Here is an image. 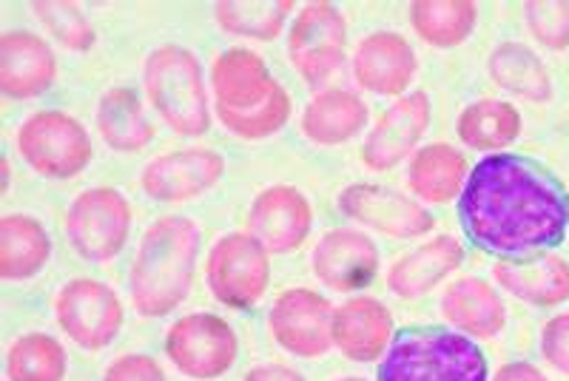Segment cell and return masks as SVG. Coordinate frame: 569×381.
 Segmentation results:
<instances>
[{
  "label": "cell",
  "mask_w": 569,
  "mask_h": 381,
  "mask_svg": "<svg viewBox=\"0 0 569 381\" xmlns=\"http://www.w3.org/2000/svg\"><path fill=\"white\" fill-rule=\"evenodd\" d=\"M49 257V237L34 220L9 217L3 220V277H29Z\"/></svg>",
  "instance_id": "cell-21"
},
{
  "label": "cell",
  "mask_w": 569,
  "mask_h": 381,
  "mask_svg": "<svg viewBox=\"0 0 569 381\" xmlns=\"http://www.w3.org/2000/svg\"><path fill=\"white\" fill-rule=\"evenodd\" d=\"M461 177H465V157L447 146H433L419 154L413 162L410 180L421 197L433 202H447L459 191Z\"/></svg>",
  "instance_id": "cell-20"
},
{
  "label": "cell",
  "mask_w": 569,
  "mask_h": 381,
  "mask_svg": "<svg viewBox=\"0 0 569 381\" xmlns=\"http://www.w3.org/2000/svg\"><path fill=\"white\" fill-rule=\"evenodd\" d=\"M541 348L552 368L569 373V313H561V317H556L543 328Z\"/></svg>",
  "instance_id": "cell-26"
},
{
  "label": "cell",
  "mask_w": 569,
  "mask_h": 381,
  "mask_svg": "<svg viewBox=\"0 0 569 381\" xmlns=\"http://www.w3.org/2000/svg\"><path fill=\"white\" fill-rule=\"evenodd\" d=\"M114 100V109L109 103L103 106V114H100V126H103L106 140L114 146V149H137L142 142L149 140L151 131L142 120V114L137 109L140 106H120Z\"/></svg>",
  "instance_id": "cell-24"
},
{
  "label": "cell",
  "mask_w": 569,
  "mask_h": 381,
  "mask_svg": "<svg viewBox=\"0 0 569 381\" xmlns=\"http://www.w3.org/2000/svg\"><path fill=\"white\" fill-rule=\"evenodd\" d=\"M530 27L536 38L550 49L569 43V7L567 3H530Z\"/></svg>",
  "instance_id": "cell-25"
},
{
  "label": "cell",
  "mask_w": 569,
  "mask_h": 381,
  "mask_svg": "<svg viewBox=\"0 0 569 381\" xmlns=\"http://www.w3.org/2000/svg\"><path fill=\"white\" fill-rule=\"evenodd\" d=\"M197 240L188 220H162L149 231L134 262V302L146 317L169 311L186 299Z\"/></svg>",
  "instance_id": "cell-3"
},
{
  "label": "cell",
  "mask_w": 569,
  "mask_h": 381,
  "mask_svg": "<svg viewBox=\"0 0 569 381\" xmlns=\"http://www.w3.org/2000/svg\"><path fill=\"white\" fill-rule=\"evenodd\" d=\"M441 311L453 324L481 339L496 337L505 328V304L481 279H461L445 293Z\"/></svg>",
  "instance_id": "cell-14"
},
{
  "label": "cell",
  "mask_w": 569,
  "mask_h": 381,
  "mask_svg": "<svg viewBox=\"0 0 569 381\" xmlns=\"http://www.w3.org/2000/svg\"><path fill=\"white\" fill-rule=\"evenodd\" d=\"M339 205H342L345 213L356 217V220L368 222V225L379 228V231L399 233V237H419V233L433 228V220H430V213L425 208L405 200L396 191H385V188L376 186L348 188Z\"/></svg>",
  "instance_id": "cell-9"
},
{
  "label": "cell",
  "mask_w": 569,
  "mask_h": 381,
  "mask_svg": "<svg viewBox=\"0 0 569 381\" xmlns=\"http://www.w3.org/2000/svg\"><path fill=\"white\" fill-rule=\"evenodd\" d=\"M521 129V117L510 103H496V100H485L476 103L461 114L459 134L470 149L496 151L510 146Z\"/></svg>",
  "instance_id": "cell-18"
},
{
  "label": "cell",
  "mask_w": 569,
  "mask_h": 381,
  "mask_svg": "<svg viewBox=\"0 0 569 381\" xmlns=\"http://www.w3.org/2000/svg\"><path fill=\"white\" fill-rule=\"evenodd\" d=\"M9 375L12 381H60L63 350L40 333L20 339L9 353Z\"/></svg>",
  "instance_id": "cell-23"
},
{
  "label": "cell",
  "mask_w": 569,
  "mask_h": 381,
  "mask_svg": "<svg viewBox=\"0 0 569 381\" xmlns=\"http://www.w3.org/2000/svg\"><path fill=\"white\" fill-rule=\"evenodd\" d=\"M222 171V160L213 151H186L151 162L146 171L149 194L162 200H188L211 186Z\"/></svg>",
  "instance_id": "cell-12"
},
{
  "label": "cell",
  "mask_w": 569,
  "mask_h": 381,
  "mask_svg": "<svg viewBox=\"0 0 569 381\" xmlns=\"http://www.w3.org/2000/svg\"><path fill=\"white\" fill-rule=\"evenodd\" d=\"M137 370H140V355H126V362L109 370V381H137ZM142 381H162V373L151 364Z\"/></svg>",
  "instance_id": "cell-27"
},
{
  "label": "cell",
  "mask_w": 569,
  "mask_h": 381,
  "mask_svg": "<svg viewBox=\"0 0 569 381\" xmlns=\"http://www.w3.org/2000/svg\"><path fill=\"white\" fill-rule=\"evenodd\" d=\"M492 74L501 86L530 100L550 98V78L541 69L538 58L525 46H505L492 54Z\"/></svg>",
  "instance_id": "cell-22"
},
{
  "label": "cell",
  "mask_w": 569,
  "mask_h": 381,
  "mask_svg": "<svg viewBox=\"0 0 569 381\" xmlns=\"http://www.w3.org/2000/svg\"><path fill=\"white\" fill-rule=\"evenodd\" d=\"M313 265H317V277H322L330 288L353 291L373 279L376 248L362 233L333 231L317 248Z\"/></svg>",
  "instance_id": "cell-11"
},
{
  "label": "cell",
  "mask_w": 569,
  "mask_h": 381,
  "mask_svg": "<svg viewBox=\"0 0 569 381\" xmlns=\"http://www.w3.org/2000/svg\"><path fill=\"white\" fill-rule=\"evenodd\" d=\"M328 302L308 291H291L279 299L271 328L279 342L293 353L317 355L328 348Z\"/></svg>",
  "instance_id": "cell-10"
},
{
  "label": "cell",
  "mask_w": 569,
  "mask_h": 381,
  "mask_svg": "<svg viewBox=\"0 0 569 381\" xmlns=\"http://www.w3.org/2000/svg\"><path fill=\"white\" fill-rule=\"evenodd\" d=\"M345 381H362V379H345Z\"/></svg>",
  "instance_id": "cell-30"
},
{
  "label": "cell",
  "mask_w": 569,
  "mask_h": 381,
  "mask_svg": "<svg viewBox=\"0 0 569 381\" xmlns=\"http://www.w3.org/2000/svg\"><path fill=\"white\" fill-rule=\"evenodd\" d=\"M496 279L512 297L532 304H558L569 299V265L558 257H532L525 262H498Z\"/></svg>",
  "instance_id": "cell-13"
},
{
  "label": "cell",
  "mask_w": 569,
  "mask_h": 381,
  "mask_svg": "<svg viewBox=\"0 0 569 381\" xmlns=\"http://www.w3.org/2000/svg\"><path fill=\"white\" fill-rule=\"evenodd\" d=\"M246 381H302V375L291 373L284 368H259L253 373H248Z\"/></svg>",
  "instance_id": "cell-29"
},
{
  "label": "cell",
  "mask_w": 569,
  "mask_h": 381,
  "mask_svg": "<svg viewBox=\"0 0 569 381\" xmlns=\"http://www.w3.org/2000/svg\"><path fill=\"white\" fill-rule=\"evenodd\" d=\"M333 337L348 355L365 362L385 348L390 337V317L379 302L356 299L339 311Z\"/></svg>",
  "instance_id": "cell-16"
},
{
  "label": "cell",
  "mask_w": 569,
  "mask_h": 381,
  "mask_svg": "<svg viewBox=\"0 0 569 381\" xmlns=\"http://www.w3.org/2000/svg\"><path fill=\"white\" fill-rule=\"evenodd\" d=\"M266 253L248 237H226L211 253V284L213 293L228 304L257 302L266 291L268 279Z\"/></svg>",
  "instance_id": "cell-8"
},
{
  "label": "cell",
  "mask_w": 569,
  "mask_h": 381,
  "mask_svg": "<svg viewBox=\"0 0 569 381\" xmlns=\"http://www.w3.org/2000/svg\"><path fill=\"white\" fill-rule=\"evenodd\" d=\"M20 149L40 174L69 177L89 162L91 149L83 129L63 114H40L20 134Z\"/></svg>",
  "instance_id": "cell-4"
},
{
  "label": "cell",
  "mask_w": 569,
  "mask_h": 381,
  "mask_svg": "<svg viewBox=\"0 0 569 381\" xmlns=\"http://www.w3.org/2000/svg\"><path fill=\"white\" fill-rule=\"evenodd\" d=\"M379 381H487V359L453 330L408 328L390 342Z\"/></svg>",
  "instance_id": "cell-2"
},
{
  "label": "cell",
  "mask_w": 569,
  "mask_h": 381,
  "mask_svg": "<svg viewBox=\"0 0 569 381\" xmlns=\"http://www.w3.org/2000/svg\"><path fill=\"white\" fill-rule=\"evenodd\" d=\"M169 353L180 370L197 379L220 375L233 364L237 342L228 324L211 317H191L174 324L169 337Z\"/></svg>",
  "instance_id": "cell-6"
},
{
  "label": "cell",
  "mask_w": 569,
  "mask_h": 381,
  "mask_svg": "<svg viewBox=\"0 0 569 381\" xmlns=\"http://www.w3.org/2000/svg\"><path fill=\"white\" fill-rule=\"evenodd\" d=\"M129 208L117 191H89L69 213V237L83 257L106 259L123 248Z\"/></svg>",
  "instance_id": "cell-5"
},
{
  "label": "cell",
  "mask_w": 569,
  "mask_h": 381,
  "mask_svg": "<svg viewBox=\"0 0 569 381\" xmlns=\"http://www.w3.org/2000/svg\"><path fill=\"white\" fill-rule=\"evenodd\" d=\"M459 262V242L441 237L433 245L421 248L413 257L401 259L399 265H396V271L390 273V284H393V291L399 293V297H419V293H425L430 284L439 282L445 273L453 271Z\"/></svg>",
  "instance_id": "cell-17"
},
{
  "label": "cell",
  "mask_w": 569,
  "mask_h": 381,
  "mask_svg": "<svg viewBox=\"0 0 569 381\" xmlns=\"http://www.w3.org/2000/svg\"><path fill=\"white\" fill-rule=\"evenodd\" d=\"M461 225L490 253H532L567 237L569 200L541 162L518 154H490L467 177Z\"/></svg>",
  "instance_id": "cell-1"
},
{
  "label": "cell",
  "mask_w": 569,
  "mask_h": 381,
  "mask_svg": "<svg viewBox=\"0 0 569 381\" xmlns=\"http://www.w3.org/2000/svg\"><path fill=\"white\" fill-rule=\"evenodd\" d=\"M496 381H547L541 373H538L532 364H507L505 370H498V379Z\"/></svg>",
  "instance_id": "cell-28"
},
{
  "label": "cell",
  "mask_w": 569,
  "mask_h": 381,
  "mask_svg": "<svg viewBox=\"0 0 569 381\" xmlns=\"http://www.w3.org/2000/svg\"><path fill=\"white\" fill-rule=\"evenodd\" d=\"M253 225L266 237V242L277 251H288L297 245L311 225V211L305 205V197L291 188H273L259 197L253 208Z\"/></svg>",
  "instance_id": "cell-15"
},
{
  "label": "cell",
  "mask_w": 569,
  "mask_h": 381,
  "mask_svg": "<svg viewBox=\"0 0 569 381\" xmlns=\"http://www.w3.org/2000/svg\"><path fill=\"white\" fill-rule=\"evenodd\" d=\"M60 324L69 330L74 342L86 348H100L117 333L123 322V311L109 288L98 282L66 284L58 299Z\"/></svg>",
  "instance_id": "cell-7"
},
{
  "label": "cell",
  "mask_w": 569,
  "mask_h": 381,
  "mask_svg": "<svg viewBox=\"0 0 569 381\" xmlns=\"http://www.w3.org/2000/svg\"><path fill=\"white\" fill-rule=\"evenodd\" d=\"M421 126H425V100L416 98L401 103L399 111L393 117H385L382 126L376 129L373 140L368 142V151H365V160L373 169H388L399 162L408 146L416 142L413 137L421 134Z\"/></svg>",
  "instance_id": "cell-19"
}]
</instances>
